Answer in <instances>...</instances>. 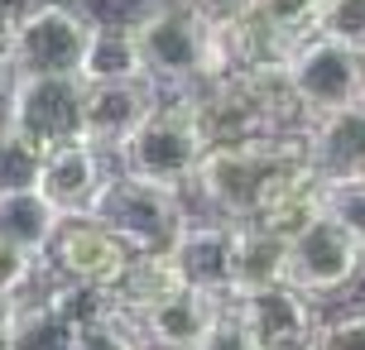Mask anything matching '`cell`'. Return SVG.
Here are the masks:
<instances>
[{"instance_id": "obj_30", "label": "cell", "mask_w": 365, "mask_h": 350, "mask_svg": "<svg viewBox=\"0 0 365 350\" xmlns=\"http://www.w3.org/2000/svg\"><path fill=\"white\" fill-rule=\"evenodd\" d=\"M197 350H255V341L245 336V327H240V317L231 312V297L221 302L217 322L207 327V336L197 341Z\"/></svg>"}, {"instance_id": "obj_22", "label": "cell", "mask_w": 365, "mask_h": 350, "mask_svg": "<svg viewBox=\"0 0 365 350\" xmlns=\"http://www.w3.org/2000/svg\"><path fill=\"white\" fill-rule=\"evenodd\" d=\"M10 350H73V327L53 317L43 288H24L10 302Z\"/></svg>"}, {"instance_id": "obj_17", "label": "cell", "mask_w": 365, "mask_h": 350, "mask_svg": "<svg viewBox=\"0 0 365 350\" xmlns=\"http://www.w3.org/2000/svg\"><path fill=\"white\" fill-rule=\"evenodd\" d=\"M77 82L82 87H101V82H149L140 43L130 34V24L115 19H96L87 38V53L77 63Z\"/></svg>"}, {"instance_id": "obj_33", "label": "cell", "mask_w": 365, "mask_h": 350, "mask_svg": "<svg viewBox=\"0 0 365 350\" xmlns=\"http://www.w3.org/2000/svg\"><path fill=\"white\" fill-rule=\"evenodd\" d=\"M0 350H10V302H0Z\"/></svg>"}, {"instance_id": "obj_12", "label": "cell", "mask_w": 365, "mask_h": 350, "mask_svg": "<svg viewBox=\"0 0 365 350\" xmlns=\"http://www.w3.org/2000/svg\"><path fill=\"white\" fill-rule=\"evenodd\" d=\"M110 168L115 164H110L101 149H91L87 139H73V144H58V149L43 154L34 192L53 206L58 216H87L96 192L106 187Z\"/></svg>"}, {"instance_id": "obj_28", "label": "cell", "mask_w": 365, "mask_h": 350, "mask_svg": "<svg viewBox=\"0 0 365 350\" xmlns=\"http://www.w3.org/2000/svg\"><path fill=\"white\" fill-rule=\"evenodd\" d=\"M73 350H140V341H135L125 317H106V322L73 332Z\"/></svg>"}, {"instance_id": "obj_3", "label": "cell", "mask_w": 365, "mask_h": 350, "mask_svg": "<svg viewBox=\"0 0 365 350\" xmlns=\"http://www.w3.org/2000/svg\"><path fill=\"white\" fill-rule=\"evenodd\" d=\"M202 144L197 125H192V111H187V101L182 92H173L168 101L154 106L145 125L130 134L125 144L115 149V173H125L135 183H149V187H164V192H182L187 197V183H192V173H197Z\"/></svg>"}, {"instance_id": "obj_10", "label": "cell", "mask_w": 365, "mask_h": 350, "mask_svg": "<svg viewBox=\"0 0 365 350\" xmlns=\"http://www.w3.org/2000/svg\"><path fill=\"white\" fill-rule=\"evenodd\" d=\"M125 264L130 250L91 216H63L48 240V255H43V269H53V278L82 283V288H106V293L120 283Z\"/></svg>"}, {"instance_id": "obj_29", "label": "cell", "mask_w": 365, "mask_h": 350, "mask_svg": "<svg viewBox=\"0 0 365 350\" xmlns=\"http://www.w3.org/2000/svg\"><path fill=\"white\" fill-rule=\"evenodd\" d=\"M317 350H365V307H351V312L322 322Z\"/></svg>"}, {"instance_id": "obj_18", "label": "cell", "mask_w": 365, "mask_h": 350, "mask_svg": "<svg viewBox=\"0 0 365 350\" xmlns=\"http://www.w3.org/2000/svg\"><path fill=\"white\" fill-rule=\"evenodd\" d=\"M289 274V245L264 235L259 226L236 221L231 226V297L274 288Z\"/></svg>"}, {"instance_id": "obj_24", "label": "cell", "mask_w": 365, "mask_h": 350, "mask_svg": "<svg viewBox=\"0 0 365 350\" xmlns=\"http://www.w3.org/2000/svg\"><path fill=\"white\" fill-rule=\"evenodd\" d=\"M322 216L336 221L356 245H365V178L322 183Z\"/></svg>"}, {"instance_id": "obj_15", "label": "cell", "mask_w": 365, "mask_h": 350, "mask_svg": "<svg viewBox=\"0 0 365 350\" xmlns=\"http://www.w3.org/2000/svg\"><path fill=\"white\" fill-rule=\"evenodd\" d=\"M226 297H207L197 288H178L164 302H154L149 312L130 317V332L140 341V350H197L207 327L217 322Z\"/></svg>"}, {"instance_id": "obj_7", "label": "cell", "mask_w": 365, "mask_h": 350, "mask_svg": "<svg viewBox=\"0 0 365 350\" xmlns=\"http://www.w3.org/2000/svg\"><path fill=\"white\" fill-rule=\"evenodd\" d=\"M361 278H365V245H356L327 216H317L303 235L289 240V274H284V283L298 288L303 297H312V302H322L331 293H346Z\"/></svg>"}, {"instance_id": "obj_23", "label": "cell", "mask_w": 365, "mask_h": 350, "mask_svg": "<svg viewBox=\"0 0 365 350\" xmlns=\"http://www.w3.org/2000/svg\"><path fill=\"white\" fill-rule=\"evenodd\" d=\"M43 302H48L53 317H58V322H68L73 332H82V327H91V322L115 317L106 288H82V283H63V278H53V283L43 288Z\"/></svg>"}, {"instance_id": "obj_13", "label": "cell", "mask_w": 365, "mask_h": 350, "mask_svg": "<svg viewBox=\"0 0 365 350\" xmlns=\"http://www.w3.org/2000/svg\"><path fill=\"white\" fill-rule=\"evenodd\" d=\"M303 134V159L317 183H346L365 178V101L341 106V111L312 115Z\"/></svg>"}, {"instance_id": "obj_9", "label": "cell", "mask_w": 365, "mask_h": 350, "mask_svg": "<svg viewBox=\"0 0 365 350\" xmlns=\"http://www.w3.org/2000/svg\"><path fill=\"white\" fill-rule=\"evenodd\" d=\"M231 312L240 317L255 350H317V336H322L317 302L303 297L298 288H289V283L231 297Z\"/></svg>"}, {"instance_id": "obj_26", "label": "cell", "mask_w": 365, "mask_h": 350, "mask_svg": "<svg viewBox=\"0 0 365 350\" xmlns=\"http://www.w3.org/2000/svg\"><path fill=\"white\" fill-rule=\"evenodd\" d=\"M38 164H43V154L34 144L0 129V192H29L38 183Z\"/></svg>"}, {"instance_id": "obj_11", "label": "cell", "mask_w": 365, "mask_h": 350, "mask_svg": "<svg viewBox=\"0 0 365 350\" xmlns=\"http://www.w3.org/2000/svg\"><path fill=\"white\" fill-rule=\"evenodd\" d=\"M159 101H164V87H154V82H101V87H82V139L91 149H101L106 159H115V149L154 115Z\"/></svg>"}, {"instance_id": "obj_6", "label": "cell", "mask_w": 365, "mask_h": 350, "mask_svg": "<svg viewBox=\"0 0 365 350\" xmlns=\"http://www.w3.org/2000/svg\"><path fill=\"white\" fill-rule=\"evenodd\" d=\"M91 24L96 19L68 0H34L29 10H19L10 77H77Z\"/></svg>"}, {"instance_id": "obj_25", "label": "cell", "mask_w": 365, "mask_h": 350, "mask_svg": "<svg viewBox=\"0 0 365 350\" xmlns=\"http://www.w3.org/2000/svg\"><path fill=\"white\" fill-rule=\"evenodd\" d=\"M317 34L365 58V0H322Z\"/></svg>"}, {"instance_id": "obj_16", "label": "cell", "mask_w": 365, "mask_h": 350, "mask_svg": "<svg viewBox=\"0 0 365 350\" xmlns=\"http://www.w3.org/2000/svg\"><path fill=\"white\" fill-rule=\"evenodd\" d=\"M317 216H322V183L312 178L308 168H293V173H284V178L269 183V192H264L259 211L250 216V226H259L264 235L289 245V240L303 235Z\"/></svg>"}, {"instance_id": "obj_8", "label": "cell", "mask_w": 365, "mask_h": 350, "mask_svg": "<svg viewBox=\"0 0 365 350\" xmlns=\"http://www.w3.org/2000/svg\"><path fill=\"white\" fill-rule=\"evenodd\" d=\"M284 73H289L308 120L312 115H327V111H341V106H356L365 92V58L341 48V43H331V38H322V34L303 38L284 58Z\"/></svg>"}, {"instance_id": "obj_34", "label": "cell", "mask_w": 365, "mask_h": 350, "mask_svg": "<svg viewBox=\"0 0 365 350\" xmlns=\"http://www.w3.org/2000/svg\"><path fill=\"white\" fill-rule=\"evenodd\" d=\"M361 101H365V92H361Z\"/></svg>"}, {"instance_id": "obj_1", "label": "cell", "mask_w": 365, "mask_h": 350, "mask_svg": "<svg viewBox=\"0 0 365 350\" xmlns=\"http://www.w3.org/2000/svg\"><path fill=\"white\" fill-rule=\"evenodd\" d=\"M293 168H308L303 134H259V139H245L231 149H207L192 183H187V197L202 202V211H192V216L250 221L269 183L293 173Z\"/></svg>"}, {"instance_id": "obj_20", "label": "cell", "mask_w": 365, "mask_h": 350, "mask_svg": "<svg viewBox=\"0 0 365 350\" xmlns=\"http://www.w3.org/2000/svg\"><path fill=\"white\" fill-rule=\"evenodd\" d=\"M58 221L63 216L38 197L34 187L29 192H0V240L24 250V255H34V259L48 255V240H53Z\"/></svg>"}, {"instance_id": "obj_14", "label": "cell", "mask_w": 365, "mask_h": 350, "mask_svg": "<svg viewBox=\"0 0 365 350\" xmlns=\"http://www.w3.org/2000/svg\"><path fill=\"white\" fill-rule=\"evenodd\" d=\"M231 226L217 216H192L173 240V269L182 288H197L207 297H231Z\"/></svg>"}, {"instance_id": "obj_31", "label": "cell", "mask_w": 365, "mask_h": 350, "mask_svg": "<svg viewBox=\"0 0 365 350\" xmlns=\"http://www.w3.org/2000/svg\"><path fill=\"white\" fill-rule=\"evenodd\" d=\"M207 24H231V19H245L255 0H187Z\"/></svg>"}, {"instance_id": "obj_35", "label": "cell", "mask_w": 365, "mask_h": 350, "mask_svg": "<svg viewBox=\"0 0 365 350\" xmlns=\"http://www.w3.org/2000/svg\"><path fill=\"white\" fill-rule=\"evenodd\" d=\"M0 77H5V73H0Z\"/></svg>"}, {"instance_id": "obj_2", "label": "cell", "mask_w": 365, "mask_h": 350, "mask_svg": "<svg viewBox=\"0 0 365 350\" xmlns=\"http://www.w3.org/2000/svg\"><path fill=\"white\" fill-rule=\"evenodd\" d=\"M145 73L164 92H187L212 77V24L187 0H159L130 19Z\"/></svg>"}, {"instance_id": "obj_5", "label": "cell", "mask_w": 365, "mask_h": 350, "mask_svg": "<svg viewBox=\"0 0 365 350\" xmlns=\"http://www.w3.org/2000/svg\"><path fill=\"white\" fill-rule=\"evenodd\" d=\"M0 129L48 154L82 139V82L77 77H0Z\"/></svg>"}, {"instance_id": "obj_19", "label": "cell", "mask_w": 365, "mask_h": 350, "mask_svg": "<svg viewBox=\"0 0 365 350\" xmlns=\"http://www.w3.org/2000/svg\"><path fill=\"white\" fill-rule=\"evenodd\" d=\"M178 269H173V259L168 255H130L125 274H120V283L110 288V307H115V317H140L149 312L154 302H164L168 293H178Z\"/></svg>"}, {"instance_id": "obj_27", "label": "cell", "mask_w": 365, "mask_h": 350, "mask_svg": "<svg viewBox=\"0 0 365 350\" xmlns=\"http://www.w3.org/2000/svg\"><path fill=\"white\" fill-rule=\"evenodd\" d=\"M38 274H43V259L24 255V250L0 240V302H15L24 288H34Z\"/></svg>"}, {"instance_id": "obj_32", "label": "cell", "mask_w": 365, "mask_h": 350, "mask_svg": "<svg viewBox=\"0 0 365 350\" xmlns=\"http://www.w3.org/2000/svg\"><path fill=\"white\" fill-rule=\"evenodd\" d=\"M15 34H19V10L10 0H0V73L10 77V58H15Z\"/></svg>"}, {"instance_id": "obj_4", "label": "cell", "mask_w": 365, "mask_h": 350, "mask_svg": "<svg viewBox=\"0 0 365 350\" xmlns=\"http://www.w3.org/2000/svg\"><path fill=\"white\" fill-rule=\"evenodd\" d=\"M87 216L106 226L130 255H168L173 240H178V230L192 221V202H187L182 192H164V187L135 183V178H125V173L110 168L106 187L96 192V202H91Z\"/></svg>"}, {"instance_id": "obj_21", "label": "cell", "mask_w": 365, "mask_h": 350, "mask_svg": "<svg viewBox=\"0 0 365 350\" xmlns=\"http://www.w3.org/2000/svg\"><path fill=\"white\" fill-rule=\"evenodd\" d=\"M317 15H322V0H255L250 5V19L259 24L274 58H289L303 38L317 34Z\"/></svg>"}]
</instances>
